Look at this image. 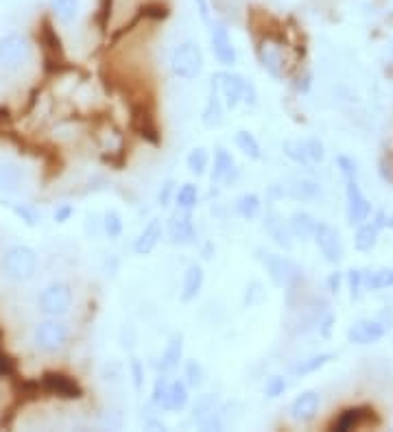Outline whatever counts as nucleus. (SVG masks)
I'll use <instances>...</instances> for the list:
<instances>
[{"instance_id":"1","label":"nucleus","mask_w":393,"mask_h":432,"mask_svg":"<svg viewBox=\"0 0 393 432\" xmlns=\"http://www.w3.org/2000/svg\"><path fill=\"white\" fill-rule=\"evenodd\" d=\"M0 266L11 282H29L37 273V251L29 245H14L5 251Z\"/></svg>"},{"instance_id":"2","label":"nucleus","mask_w":393,"mask_h":432,"mask_svg":"<svg viewBox=\"0 0 393 432\" xmlns=\"http://www.w3.org/2000/svg\"><path fill=\"white\" fill-rule=\"evenodd\" d=\"M204 50L193 40H186L180 46L173 48L171 53V70L177 79L195 81L201 72H204Z\"/></svg>"},{"instance_id":"3","label":"nucleus","mask_w":393,"mask_h":432,"mask_svg":"<svg viewBox=\"0 0 393 432\" xmlns=\"http://www.w3.org/2000/svg\"><path fill=\"white\" fill-rule=\"evenodd\" d=\"M68 338H70L68 325L63 323L61 319H53V316H46L44 321L35 323L33 334H31V341H33L35 349L42 352V354H57V352H61L63 347L68 345Z\"/></svg>"},{"instance_id":"4","label":"nucleus","mask_w":393,"mask_h":432,"mask_svg":"<svg viewBox=\"0 0 393 432\" xmlns=\"http://www.w3.org/2000/svg\"><path fill=\"white\" fill-rule=\"evenodd\" d=\"M72 308V288L66 282H53L40 290L37 295V310L44 316L61 319Z\"/></svg>"},{"instance_id":"5","label":"nucleus","mask_w":393,"mask_h":432,"mask_svg":"<svg viewBox=\"0 0 393 432\" xmlns=\"http://www.w3.org/2000/svg\"><path fill=\"white\" fill-rule=\"evenodd\" d=\"M262 264L267 269V275L275 288H295L301 279V266L280 253H264Z\"/></svg>"},{"instance_id":"6","label":"nucleus","mask_w":393,"mask_h":432,"mask_svg":"<svg viewBox=\"0 0 393 432\" xmlns=\"http://www.w3.org/2000/svg\"><path fill=\"white\" fill-rule=\"evenodd\" d=\"M31 40L22 33H7L0 37V68L18 70L31 59Z\"/></svg>"},{"instance_id":"7","label":"nucleus","mask_w":393,"mask_h":432,"mask_svg":"<svg viewBox=\"0 0 393 432\" xmlns=\"http://www.w3.org/2000/svg\"><path fill=\"white\" fill-rule=\"evenodd\" d=\"M193 419L204 430H223L225 428V409L214 393H204L193 404Z\"/></svg>"},{"instance_id":"8","label":"nucleus","mask_w":393,"mask_h":432,"mask_svg":"<svg viewBox=\"0 0 393 432\" xmlns=\"http://www.w3.org/2000/svg\"><path fill=\"white\" fill-rule=\"evenodd\" d=\"M245 85L247 79L240 77L238 72H217L210 81V90H214L227 109H234L243 103V94H245Z\"/></svg>"},{"instance_id":"9","label":"nucleus","mask_w":393,"mask_h":432,"mask_svg":"<svg viewBox=\"0 0 393 432\" xmlns=\"http://www.w3.org/2000/svg\"><path fill=\"white\" fill-rule=\"evenodd\" d=\"M40 389L46 396H53L59 400H81L83 387L79 385L77 378L61 371H46L40 378Z\"/></svg>"},{"instance_id":"10","label":"nucleus","mask_w":393,"mask_h":432,"mask_svg":"<svg viewBox=\"0 0 393 432\" xmlns=\"http://www.w3.org/2000/svg\"><path fill=\"white\" fill-rule=\"evenodd\" d=\"M210 48H212L214 59H217L221 66H225V68L236 66L238 53L232 44L230 31H227L223 22H210Z\"/></svg>"},{"instance_id":"11","label":"nucleus","mask_w":393,"mask_h":432,"mask_svg":"<svg viewBox=\"0 0 393 432\" xmlns=\"http://www.w3.org/2000/svg\"><path fill=\"white\" fill-rule=\"evenodd\" d=\"M312 240L328 264H339L343 260V240H341V234L337 227H332L330 223L317 225V232H315Z\"/></svg>"},{"instance_id":"12","label":"nucleus","mask_w":393,"mask_h":432,"mask_svg":"<svg viewBox=\"0 0 393 432\" xmlns=\"http://www.w3.org/2000/svg\"><path fill=\"white\" fill-rule=\"evenodd\" d=\"M167 232L173 245H193L197 232H195V221H193V210H182L177 208L167 221Z\"/></svg>"},{"instance_id":"13","label":"nucleus","mask_w":393,"mask_h":432,"mask_svg":"<svg viewBox=\"0 0 393 432\" xmlns=\"http://www.w3.org/2000/svg\"><path fill=\"white\" fill-rule=\"evenodd\" d=\"M346 199H348V223L350 225H361L370 219L372 214V203L365 197L357 180H346Z\"/></svg>"},{"instance_id":"14","label":"nucleus","mask_w":393,"mask_h":432,"mask_svg":"<svg viewBox=\"0 0 393 432\" xmlns=\"http://www.w3.org/2000/svg\"><path fill=\"white\" fill-rule=\"evenodd\" d=\"M387 325L380 319H359L348 327V341L357 345H374L385 336Z\"/></svg>"},{"instance_id":"15","label":"nucleus","mask_w":393,"mask_h":432,"mask_svg":"<svg viewBox=\"0 0 393 432\" xmlns=\"http://www.w3.org/2000/svg\"><path fill=\"white\" fill-rule=\"evenodd\" d=\"M258 57L262 61L264 70H267L273 79H284V53H282V46L269 40V37H264V40L260 42L258 46Z\"/></svg>"},{"instance_id":"16","label":"nucleus","mask_w":393,"mask_h":432,"mask_svg":"<svg viewBox=\"0 0 393 432\" xmlns=\"http://www.w3.org/2000/svg\"><path fill=\"white\" fill-rule=\"evenodd\" d=\"M262 227H264V232H267V236L273 240V243H275L277 247H282V249H293L295 238H293V234H290L288 221H284L282 216L277 214L275 210H269L267 214H264Z\"/></svg>"},{"instance_id":"17","label":"nucleus","mask_w":393,"mask_h":432,"mask_svg":"<svg viewBox=\"0 0 393 432\" xmlns=\"http://www.w3.org/2000/svg\"><path fill=\"white\" fill-rule=\"evenodd\" d=\"M321 398L317 391H304L290 402V417L295 419L297 424H310L312 419L319 413Z\"/></svg>"},{"instance_id":"18","label":"nucleus","mask_w":393,"mask_h":432,"mask_svg":"<svg viewBox=\"0 0 393 432\" xmlns=\"http://www.w3.org/2000/svg\"><path fill=\"white\" fill-rule=\"evenodd\" d=\"M206 284V273L204 266L193 262L188 264V269L184 271V279H182V290H180V299L182 303H190L195 301L201 293V288Z\"/></svg>"},{"instance_id":"19","label":"nucleus","mask_w":393,"mask_h":432,"mask_svg":"<svg viewBox=\"0 0 393 432\" xmlns=\"http://www.w3.org/2000/svg\"><path fill=\"white\" fill-rule=\"evenodd\" d=\"M182 360H184V334L182 332H175L169 338L167 347H164L162 356H160L158 371L160 374H171V371H175L177 367L182 365Z\"/></svg>"},{"instance_id":"20","label":"nucleus","mask_w":393,"mask_h":432,"mask_svg":"<svg viewBox=\"0 0 393 432\" xmlns=\"http://www.w3.org/2000/svg\"><path fill=\"white\" fill-rule=\"evenodd\" d=\"M284 190H286V197L295 201H317L323 195L319 182L310 180V177H290Z\"/></svg>"},{"instance_id":"21","label":"nucleus","mask_w":393,"mask_h":432,"mask_svg":"<svg viewBox=\"0 0 393 432\" xmlns=\"http://www.w3.org/2000/svg\"><path fill=\"white\" fill-rule=\"evenodd\" d=\"M317 225H319V221H317L310 212H304V210L293 212V214H290V219H288L290 234H293V238L301 240V243H306V240L315 238Z\"/></svg>"},{"instance_id":"22","label":"nucleus","mask_w":393,"mask_h":432,"mask_svg":"<svg viewBox=\"0 0 393 432\" xmlns=\"http://www.w3.org/2000/svg\"><path fill=\"white\" fill-rule=\"evenodd\" d=\"M236 171V164H234V158L227 149L219 147L214 151V164H212V171H210V180L212 184H227L232 180V175Z\"/></svg>"},{"instance_id":"23","label":"nucleus","mask_w":393,"mask_h":432,"mask_svg":"<svg viewBox=\"0 0 393 432\" xmlns=\"http://www.w3.org/2000/svg\"><path fill=\"white\" fill-rule=\"evenodd\" d=\"M160 238H162V221L151 219L145 225V230L138 234L136 243H134V251L138 253V256H149V253L158 247Z\"/></svg>"},{"instance_id":"24","label":"nucleus","mask_w":393,"mask_h":432,"mask_svg":"<svg viewBox=\"0 0 393 432\" xmlns=\"http://www.w3.org/2000/svg\"><path fill=\"white\" fill-rule=\"evenodd\" d=\"M372 413L370 409H361V406H354V409H346L341 413L334 422H332V430H339V432H346V430H354V428H361L365 424L372 422Z\"/></svg>"},{"instance_id":"25","label":"nucleus","mask_w":393,"mask_h":432,"mask_svg":"<svg viewBox=\"0 0 393 432\" xmlns=\"http://www.w3.org/2000/svg\"><path fill=\"white\" fill-rule=\"evenodd\" d=\"M188 402H190V387L186 385V380H182V378L171 380L169 396H167V402H164V409L162 411L180 413V411L186 409Z\"/></svg>"},{"instance_id":"26","label":"nucleus","mask_w":393,"mask_h":432,"mask_svg":"<svg viewBox=\"0 0 393 432\" xmlns=\"http://www.w3.org/2000/svg\"><path fill=\"white\" fill-rule=\"evenodd\" d=\"M22 188V169L14 162L0 164V193L16 195Z\"/></svg>"},{"instance_id":"27","label":"nucleus","mask_w":393,"mask_h":432,"mask_svg":"<svg viewBox=\"0 0 393 432\" xmlns=\"http://www.w3.org/2000/svg\"><path fill=\"white\" fill-rule=\"evenodd\" d=\"M3 206L16 216L18 221H22L27 227H37L42 221V212L37 210L31 203H20V201H9V199H3Z\"/></svg>"},{"instance_id":"28","label":"nucleus","mask_w":393,"mask_h":432,"mask_svg":"<svg viewBox=\"0 0 393 432\" xmlns=\"http://www.w3.org/2000/svg\"><path fill=\"white\" fill-rule=\"evenodd\" d=\"M334 358H337V356L332 352H321V354L308 356V358H301V360H297L293 367H290V374L297 376V378L315 374V371H319L321 367H326L328 363H332Z\"/></svg>"},{"instance_id":"29","label":"nucleus","mask_w":393,"mask_h":432,"mask_svg":"<svg viewBox=\"0 0 393 432\" xmlns=\"http://www.w3.org/2000/svg\"><path fill=\"white\" fill-rule=\"evenodd\" d=\"M48 9L59 24H72L79 16L81 3L79 0H48Z\"/></svg>"},{"instance_id":"30","label":"nucleus","mask_w":393,"mask_h":432,"mask_svg":"<svg viewBox=\"0 0 393 432\" xmlns=\"http://www.w3.org/2000/svg\"><path fill=\"white\" fill-rule=\"evenodd\" d=\"M134 129L140 133L142 138H147L149 142H153V144L160 142L156 120H153V116H151V114L145 107H136L134 109Z\"/></svg>"},{"instance_id":"31","label":"nucleus","mask_w":393,"mask_h":432,"mask_svg":"<svg viewBox=\"0 0 393 432\" xmlns=\"http://www.w3.org/2000/svg\"><path fill=\"white\" fill-rule=\"evenodd\" d=\"M223 114H225V105L221 96L210 90V96L206 100V107H204V114H201V120H204L206 127H210V129H214V127H221L223 125Z\"/></svg>"},{"instance_id":"32","label":"nucleus","mask_w":393,"mask_h":432,"mask_svg":"<svg viewBox=\"0 0 393 432\" xmlns=\"http://www.w3.org/2000/svg\"><path fill=\"white\" fill-rule=\"evenodd\" d=\"M234 208H236V214L240 216V219L253 221V219H258L260 212H262V201H260L258 195L245 193V195H240V197L236 199Z\"/></svg>"},{"instance_id":"33","label":"nucleus","mask_w":393,"mask_h":432,"mask_svg":"<svg viewBox=\"0 0 393 432\" xmlns=\"http://www.w3.org/2000/svg\"><path fill=\"white\" fill-rule=\"evenodd\" d=\"M378 236H380V230L370 221V223H361L359 230H357V236H354V247L359 251H372L378 243Z\"/></svg>"},{"instance_id":"34","label":"nucleus","mask_w":393,"mask_h":432,"mask_svg":"<svg viewBox=\"0 0 393 432\" xmlns=\"http://www.w3.org/2000/svg\"><path fill=\"white\" fill-rule=\"evenodd\" d=\"M282 153L293 162L297 164V166H304V169H310L312 162L306 153V147H304V140H284L282 142Z\"/></svg>"},{"instance_id":"35","label":"nucleus","mask_w":393,"mask_h":432,"mask_svg":"<svg viewBox=\"0 0 393 432\" xmlns=\"http://www.w3.org/2000/svg\"><path fill=\"white\" fill-rule=\"evenodd\" d=\"M40 44H42V48H44V57H46V59H48L50 55H53V59H55V63H57V57L63 55L61 40H59V35L55 33V29L50 27V22H44V24H42Z\"/></svg>"},{"instance_id":"36","label":"nucleus","mask_w":393,"mask_h":432,"mask_svg":"<svg viewBox=\"0 0 393 432\" xmlns=\"http://www.w3.org/2000/svg\"><path fill=\"white\" fill-rule=\"evenodd\" d=\"M234 142L238 147V151L243 153L245 158L249 160H262V149H260V142L256 140V136L249 133V131H238Z\"/></svg>"},{"instance_id":"37","label":"nucleus","mask_w":393,"mask_h":432,"mask_svg":"<svg viewBox=\"0 0 393 432\" xmlns=\"http://www.w3.org/2000/svg\"><path fill=\"white\" fill-rule=\"evenodd\" d=\"M186 166L188 171L201 177V175H206L208 173V166H210V153H208V149L204 147H195L190 153L186 155Z\"/></svg>"},{"instance_id":"38","label":"nucleus","mask_w":393,"mask_h":432,"mask_svg":"<svg viewBox=\"0 0 393 432\" xmlns=\"http://www.w3.org/2000/svg\"><path fill=\"white\" fill-rule=\"evenodd\" d=\"M175 203L182 210H195L199 203V188L195 184H182L175 193Z\"/></svg>"},{"instance_id":"39","label":"nucleus","mask_w":393,"mask_h":432,"mask_svg":"<svg viewBox=\"0 0 393 432\" xmlns=\"http://www.w3.org/2000/svg\"><path fill=\"white\" fill-rule=\"evenodd\" d=\"M100 227H103V232L109 240H116L123 236V230H125V225H123V216L116 212V210H107L103 214V221H100Z\"/></svg>"},{"instance_id":"40","label":"nucleus","mask_w":393,"mask_h":432,"mask_svg":"<svg viewBox=\"0 0 393 432\" xmlns=\"http://www.w3.org/2000/svg\"><path fill=\"white\" fill-rule=\"evenodd\" d=\"M184 380L190 389H199L206 382V369L199 360H186L184 365Z\"/></svg>"},{"instance_id":"41","label":"nucleus","mask_w":393,"mask_h":432,"mask_svg":"<svg viewBox=\"0 0 393 432\" xmlns=\"http://www.w3.org/2000/svg\"><path fill=\"white\" fill-rule=\"evenodd\" d=\"M169 387H171L169 374H160L153 380V389H151V404L158 406V409H164V402H167V396H169Z\"/></svg>"},{"instance_id":"42","label":"nucleus","mask_w":393,"mask_h":432,"mask_svg":"<svg viewBox=\"0 0 393 432\" xmlns=\"http://www.w3.org/2000/svg\"><path fill=\"white\" fill-rule=\"evenodd\" d=\"M286 389H288V385H286L284 376H269L267 382H264V396H267L269 400H275V398L284 396Z\"/></svg>"},{"instance_id":"43","label":"nucleus","mask_w":393,"mask_h":432,"mask_svg":"<svg viewBox=\"0 0 393 432\" xmlns=\"http://www.w3.org/2000/svg\"><path fill=\"white\" fill-rule=\"evenodd\" d=\"M348 288L352 299H361L365 290V273L361 269H350L348 271Z\"/></svg>"},{"instance_id":"44","label":"nucleus","mask_w":393,"mask_h":432,"mask_svg":"<svg viewBox=\"0 0 393 432\" xmlns=\"http://www.w3.org/2000/svg\"><path fill=\"white\" fill-rule=\"evenodd\" d=\"M385 288H387V269L365 273V290L378 293V290H385Z\"/></svg>"},{"instance_id":"45","label":"nucleus","mask_w":393,"mask_h":432,"mask_svg":"<svg viewBox=\"0 0 393 432\" xmlns=\"http://www.w3.org/2000/svg\"><path fill=\"white\" fill-rule=\"evenodd\" d=\"M304 147H306V153L312 164H321L326 160V147L319 138H306L304 140Z\"/></svg>"},{"instance_id":"46","label":"nucleus","mask_w":393,"mask_h":432,"mask_svg":"<svg viewBox=\"0 0 393 432\" xmlns=\"http://www.w3.org/2000/svg\"><path fill=\"white\" fill-rule=\"evenodd\" d=\"M129 376H131V385L136 391H142L145 387V365L138 356H131L129 358Z\"/></svg>"},{"instance_id":"47","label":"nucleus","mask_w":393,"mask_h":432,"mask_svg":"<svg viewBox=\"0 0 393 432\" xmlns=\"http://www.w3.org/2000/svg\"><path fill=\"white\" fill-rule=\"evenodd\" d=\"M264 299V290H262V282H258V279H251L247 290H245V306L247 308H253V306H258V303Z\"/></svg>"},{"instance_id":"48","label":"nucleus","mask_w":393,"mask_h":432,"mask_svg":"<svg viewBox=\"0 0 393 432\" xmlns=\"http://www.w3.org/2000/svg\"><path fill=\"white\" fill-rule=\"evenodd\" d=\"M337 166H339L341 175H343L346 180H357V177H359V164H357V160L350 158V155H339L337 158Z\"/></svg>"},{"instance_id":"49","label":"nucleus","mask_w":393,"mask_h":432,"mask_svg":"<svg viewBox=\"0 0 393 432\" xmlns=\"http://www.w3.org/2000/svg\"><path fill=\"white\" fill-rule=\"evenodd\" d=\"M175 193H177V188H175V182L173 180H167L160 190H158V203H160V208H169L171 203L175 201Z\"/></svg>"},{"instance_id":"50","label":"nucleus","mask_w":393,"mask_h":432,"mask_svg":"<svg viewBox=\"0 0 393 432\" xmlns=\"http://www.w3.org/2000/svg\"><path fill=\"white\" fill-rule=\"evenodd\" d=\"M16 374V363L9 354L0 349V378H11Z\"/></svg>"},{"instance_id":"51","label":"nucleus","mask_w":393,"mask_h":432,"mask_svg":"<svg viewBox=\"0 0 393 432\" xmlns=\"http://www.w3.org/2000/svg\"><path fill=\"white\" fill-rule=\"evenodd\" d=\"M72 214H74V208L70 206V203H61V206L55 208L53 219H55V223L63 225V223H68V221L72 219Z\"/></svg>"},{"instance_id":"52","label":"nucleus","mask_w":393,"mask_h":432,"mask_svg":"<svg viewBox=\"0 0 393 432\" xmlns=\"http://www.w3.org/2000/svg\"><path fill=\"white\" fill-rule=\"evenodd\" d=\"M326 284H328V290H330L332 295H337L341 290V284H343V273H339V271L330 273L326 279Z\"/></svg>"},{"instance_id":"53","label":"nucleus","mask_w":393,"mask_h":432,"mask_svg":"<svg viewBox=\"0 0 393 432\" xmlns=\"http://www.w3.org/2000/svg\"><path fill=\"white\" fill-rule=\"evenodd\" d=\"M243 103L245 105H258V92H256V85L253 83H249L247 81V85H245V94H243Z\"/></svg>"},{"instance_id":"54","label":"nucleus","mask_w":393,"mask_h":432,"mask_svg":"<svg viewBox=\"0 0 393 432\" xmlns=\"http://www.w3.org/2000/svg\"><path fill=\"white\" fill-rule=\"evenodd\" d=\"M193 3L197 5V11H199L201 20L210 22V5H208V0H193Z\"/></svg>"},{"instance_id":"55","label":"nucleus","mask_w":393,"mask_h":432,"mask_svg":"<svg viewBox=\"0 0 393 432\" xmlns=\"http://www.w3.org/2000/svg\"><path fill=\"white\" fill-rule=\"evenodd\" d=\"M387 219H389V216H387V212H385V210H378V212H376V216H374V221H372V223H374V225L378 227V230H380V232H383V230H385V227H387Z\"/></svg>"},{"instance_id":"56","label":"nucleus","mask_w":393,"mask_h":432,"mask_svg":"<svg viewBox=\"0 0 393 432\" xmlns=\"http://www.w3.org/2000/svg\"><path fill=\"white\" fill-rule=\"evenodd\" d=\"M145 428H153V430H167V426H164L162 422H158V419H149V422H145Z\"/></svg>"},{"instance_id":"57","label":"nucleus","mask_w":393,"mask_h":432,"mask_svg":"<svg viewBox=\"0 0 393 432\" xmlns=\"http://www.w3.org/2000/svg\"><path fill=\"white\" fill-rule=\"evenodd\" d=\"M387 288H393V269H387Z\"/></svg>"},{"instance_id":"58","label":"nucleus","mask_w":393,"mask_h":432,"mask_svg":"<svg viewBox=\"0 0 393 432\" xmlns=\"http://www.w3.org/2000/svg\"><path fill=\"white\" fill-rule=\"evenodd\" d=\"M387 227H389V230L393 232V214L389 216V219H387Z\"/></svg>"}]
</instances>
